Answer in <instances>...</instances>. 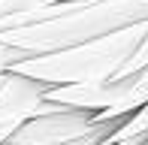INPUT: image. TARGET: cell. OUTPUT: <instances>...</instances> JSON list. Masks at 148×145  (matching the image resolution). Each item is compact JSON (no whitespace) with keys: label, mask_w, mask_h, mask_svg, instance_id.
Segmentation results:
<instances>
[{"label":"cell","mask_w":148,"mask_h":145,"mask_svg":"<svg viewBox=\"0 0 148 145\" xmlns=\"http://www.w3.org/2000/svg\"><path fill=\"white\" fill-rule=\"evenodd\" d=\"M106 136H109V133H94V136H85V139L66 142V145H106Z\"/></svg>","instance_id":"8"},{"label":"cell","mask_w":148,"mask_h":145,"mask_svg":"<svg viewBox=\"0 0 148 145\" xmlns=\"http://www.w3.org/2000/svg\"><path fill=\"white\" fill-rule=\"evenodd\" d=\"M51 3H60V0H0V21H9V18H18V15H30V12L45 9Z\"/></svg>","instance_id":"5"},{"label":"cell","mask_w":148,"mask_h":145,"mask_svg":"<svg viewBox=\"0 0 148 145\" xmlns=\"http://www.w3.org/2000/svg\"><path fill=\"white\" fill-rule=\"evenodd\" d=\"M148 64V34H145V39L139 42V49L133 51V57L127 61V67L121 70V76H127V72H133V70H139V67H145Z\"/></svg>","instance_id":"6"},{"label":"cell","mask_w":148,"mask_h":145,"mask_svg":"<svg viewBox=\"0 0 148 145\" xmlns=\"http://www.w3.org/2000/svg\"><path fill=\"white\" fill-rule=\"evenodd\" d=\"M148 34V21H139L133 27L115 30L109 36L91 39V42L73 45V49H60L51 55H36L24 57V61L12 64V72H21L27 79L58 88V85H94L106 82V79L121 76V70L127 67V61L133 57V51L139 49V42Z\"/></svg>","instance_id":"2"},{"label":"cell","mask_w":148,"mask_h":145,"mask_svg":"<svg viewBox=\"0 0 148 145\" xmlns=\"http://www.w3.org/2000/svg\"><path fill=\"white\" fill-rule=\"evenodd\" d=\"M45 91L49 85L27 79L21 72L12 70L0 72V145L9 142V136L27 118L36 115V109L45 103Z\"/></svg>","instance_id":"4"},{"label":"cell","mask_w":148,"mask_h":145,"mask_svg":"<svg viewBox=\"0 0 148 145\" xmlns=\"http://www.w3.org/2000/svg\"><path fill=\"white\" fill-rule=\"evenodd\" d=\"M18 61H21V55H18L15 49H9V45H3V42H0V72H3V70H9L12 64H18Z\"/></svg>","instance_id":"7"},{"label":"cell","mask_w":148,"mask_h":145,"mask_svg":"<svg viewBox=\"0 0 148 145\" xmlns=\"http://www.w3.org/2000/svg\"><path fill=\"white\" fill-rule=\"evenodd\" d=\"M145 139H124V142H115V145H142Z\"/></svg>","instance_id":"9"},{"label":"cell","mask_w":148,"mask_h":145,"mask_svg":"<svg viewBox=\"0 0 148 145\" xmlns=\"http://www.w3.org/2000/svg\"><path fill=\"white\" fill-rule=\"evenodd\" d=\"M142 145H148V139H145V142H142Z\"/></svg>","instance_id":"10"},{"label":"cell","mask_w":148,"mask_h":145,"mask_svg":"<svg viewBox=\"0 0 148 145\" xmlns=\"http://www.w3.org/2000/svg\"><path fill=\"white\" fill-rule=\"evenodd\" d=\"M118 124L121 121H97L94 112L58 106V103L45 100L36 109V115L27 118L9 136V145H66V142L85 139V136H94V133H112Z\"/></svg>","instance_id":"3"},{"label":"cell","mask_w":148,"mask_h":145,"mask_svg":"<svg viewBox=\"0 0 148 145\" xmlns=\"http://www.w3.org/2000/svg\"><path fill=\"white\" fill-rule=\"evenodd\" d=\"M139 21H148V0H60L30 15L0 21V42L24 61L109 36Z\"/></svg>","instance_id":"1"}]
</instances>
